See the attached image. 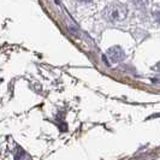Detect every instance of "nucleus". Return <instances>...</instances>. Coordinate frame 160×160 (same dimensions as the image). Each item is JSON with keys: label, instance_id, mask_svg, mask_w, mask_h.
<instances>
[{"label": "nucleus", "instance_id": "4", "mask_svg": "<svg viewBox=\"0 0 160 160\" xmlns=\"http://www.w3.org/2000/svg\"><path fill=\"white\" fill-rule=\"evenodd\" d=\"M155 69H157V70L160 72V63H158V64H157V68H155Z\"/></svg>", "mask_w": 160, "mask_h": 160}, {"label": "nucleus", "instance_id": "3", "mask_svg": "<svg viewBox=\"0 0 160 160\" xmlns=\"http://www.w3.org/2000/svg\"><path fill=\"white\" fill-rule=\"evenodd\" d=\"M155 19H157V21H158V22L160 23V11H159V12H157V13H155Z\"/></svg>", "mask_w": 160, "mask_h": 160}, {"label": "nucleus", "instance_id": "2", "mask_svg": "<svg viewBox=\"0 0 160 160\" xmlns=\"http://www.w3.org/2000/svg\"><path fill=\"white\" fill-rule=\"evenodd\" d=\"M106 57H107L112 63H119V62H122V60L125 58V53H124V51H123L119 46H113V47H111L107 51Z\"/></svg>", "mask_w": 160, "mask_h": 160}, {"label": "nucleus", "instance_id": "1", "mask_svg": "<svg viewBox=\"0 0 160 160\" xmlns=\"http://www.w3.org/2000/svg\"><path fill=\"white\" fill-rule=\"evenodd\" d=\"M127 8L125 5L119 4V2H111L108 4L104 10V17L106 18V21L108 22H119L123 21L127 17Z\"/></svg>", "mask_w": 160, "mask_h": 160}]
</instances>
